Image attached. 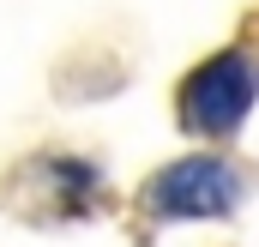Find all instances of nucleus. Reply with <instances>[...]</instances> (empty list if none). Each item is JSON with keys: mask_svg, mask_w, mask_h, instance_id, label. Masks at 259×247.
<instances>
[{"mask_svg": "<svg viewBox=\"0 0 259 247\" xmlns=\"http://www.w3.org/2000/svg\"><path fill=\"white\" fill-rule=\"evenodd\" d=\"M253 61L241 55V49H229V55H217V61H205L181 85V121L193 127V133H235V127L247 121V109H253Z\"/></svg>", "mask_w": 259, "mask_h": 247, "instance_id": "obj_1", "label": "nucleus"}, {"mask_svg": "<svg viewBox=\"0 0 259 247\" xmlns=\"http://www.w3.org/2000/svg\"><path fill=\"white\" fill-rule=\"evenodd\" d=\"M241 175L217 157H181L151 181V211L157 217H223L241 205Z\"/></svg>", "mask_w": 259, "mask_h": 247, "instance_id": "obj_2", "label": "nucleus"}]
</instances>
